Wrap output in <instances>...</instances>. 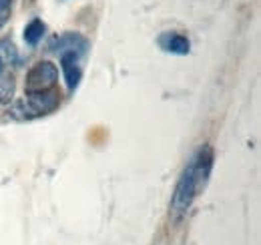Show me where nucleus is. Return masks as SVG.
<instances>
[{"instance_id":"6e6552de","label":"nucleus","mask_w":261,"mask_h":245,"mask_svg":"<svg viewBox=\"0 0 261 245\" xmlns=\"http://www.w3.org/2000/svg\"><path fill=\"white\" fill-rule=\"evenodd\" d=\"M0 59L4 61V64H18L20 62V57L16 53V46L8 38L0 40Z\"/></svg>"},{"instance_id":"20e7f679","label":"nucleus","mask_w":261,"mask_h":245,"mask_svg":"<svg viewBox=\"0 0 261 245\" xmlns=\"http://www.w3.org/2000/svg\"><path fill=\"white\" fill-rule=\"evenodd\" d=\"M91 48V42L87 36H83L81 32H65L61 36H55L48 42V51L55 55H63V53H74L79 57H85Z\"/></svg>"},{"instance_id":"1a4fd4ad","label":"nucleus","mask_w":261,"mask_h":245,"mask_svg":"<svg viewBox=\"0 0 261 245\" xmlns=\"http://www.w3.org/2000/svg\"><path fill=\"white\" fill-rule=\"evenodd\" d=\"M12 94H14V79L10 75H6V70H4V75L0 77V105L8 103L12 99Z\"/></svg>"},{"instance_id":"9b49d317","label":"nucleus","mask_w":261,"mask_h":245,"mask_svg":"<svg viewBox=\"0 0 261 245\" xmlns=\"http://www.w3.org/2000/svg\"><path fill=\"white\" fill-rule=\"evenodd\" d=\"M4 68H6V64H4V61H2V59H0V77H2V75H4Z\"/></svg>"},{"instance_id":"7ed1b4c3","label":"nucleus","mask_w":261,"mask_h":245,"mask_svg":"<svg viewBox=\"0 0 261 245\" xmlns=\"http://www.w3.org/2000/svg\"><path fill=\"white\" fill-rule=\"evenodd\" d=\"M59 83V68L50 61L36 62L33 68L27 72L24 91L27 92H44L53 91Z\"/></svg>"},{"instance_id":"9d476101","label":"nucleus","mask_w":261,"mask_h":245,"mask_svg":"<svg viewBox=\"0 0 261 245\" xmlns=\"http://www.w3.org/2000/svg\"><path fill=\"white\" fill-rule=\"evenodd\" d=\"M10 10H12V0H0V27L8 22Z\"/></svg>"},{"instance_id":"0eeeda50","label":"nucleus","mask_w":261,"mask_h":245,"mask_svg":"<svg viewBox=\"0 0 261 245\" xmlns=\"http://www.w3.org/2000/svg\"><path fill=\"white\" fill-rule=\"evenodd\" d=\"M44 32H46V24H44L40 18H33V20L24 27V42H27L29 46H36V44L42 40Z\"/></svg>"},{"instance_id":"423d86ee","label":"nucleus","mask_w":261,"mask_h":245,"mask_svg":"<svg viewBox=\"0 0 261 245\" xmlns=\"http://www.w3.org/2000/svg\"><path fill=\"white\" fill-rule=\"evenodd\" d=\"M79 55L74 53H63L61 55V68H63V75H65L66 81V89L70 92H74L79 89L81 81H83V68L79 64Z\"/></svg>"},{"instance_id":"39448f33","label":"nucleus","mask_w":261,"mask_h":245,"mask_svg":"<svg viewBox=\"0 0 261 245\" xmlns=\"http://www.w3.org/2000/svg\"><path fill=\"white\" fill-rule=\"evenodd\" d=\"M157 44L161 46V51L169 53V55H179V57H185L191 53V40L177 31H167L161 32L159 38H157Z\"/></svg>"},{"instance_id":"f257e3e1","label":"nucleus","mask_w":261,"mask_h":245,"mask_svg":"<svg viewBox=\"0 0 261 245\" xmlns=\"http://www.w3.org/2000/svg\"><path fill=\"white\" fill-rule=\"evenodd\" d=\"M215 163V151L211 145H201L197 153L191 157V161L185 165L179 181L175 185L173 197H171V213L175 219H179L187 209L193 205L197 197L203 193V189L209 183L211 171Z\"/></svg>"},{"instance_id":"f03ea898","label":"nucleus","mask_w":261,"mask_h":245,"mask_svg":"<svg viewBox=\"0 0 261 245\" xmlns=\"http://www.w3.org/2000/svg\"><path fill=\"white\" fill-rule=\"evenodd\" d=\"M59 105H61V96L55 89L44 92H27L22 99L14 101L8 107V115L16 121H33L44 115H50L53 111L59 109Z\"/></svg>"}]
</instances>
